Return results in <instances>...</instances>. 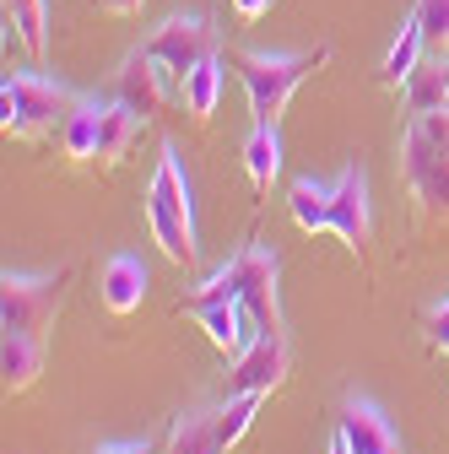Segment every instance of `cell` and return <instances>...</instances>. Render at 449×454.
<instances>
[{"instance_id": "cell-1", "label": "cell", "mask_w": 449, "mask_h": 454, "mask_svg": "<svg viewBox=\"0 0 449 454\" xmlns=\"http://www.w3.org/2000/svg\"><path fill=\"white\" fill-rule=\"evenodd\" d=\"M146 222H152L157 249L174 260V265H195V260H201L190 174H185V162H179V146H174V141H162L157 174H152V190H146Z\"/></svg>"}, {"instance_id": "cell-2", "label": "cell", "mask_w": 449, "mask_h": 454, "mask_svg": "<svg viewBox=\"0 0 449 454\" xmlns=\"http://www.w3.org/2000/svg\"><path fill=\"white\" fill-rule=\"evenodd\" d=\"M325 60H330V43H319L309 54H293V49H239L233 66L244 76L255 125H276V120H282V108L293 103V92L303 87V76L319 71Z\"/></svg>"}, {"instance_id": "cell-3", "label": "cell", "mask_w": 449, "mask_h": 454, "mask_svg": "<svg viewBox=\"0 0 449 454\" xmlns=\"http://www.w3.org/2000/svg\"><path fill=\"white\" fill-rule=\"evenodd\" d=\"M71 108H76V92L66 82L38 76V71H17L0 87V130L17 136V141H38L54 125H66Z\"/></svg>"}, {"instance_id": "cell-4", "label": "cell", "mask_w": 449, "mask_h": 454, "mask_svg": "<svg viewBox=\"0 0 449 454\" xmlns=\"http://www.w3.org/2000/svg\"><path fill=\"white\" fill-rule=\"evenodd\" d=\"M60 298H66V270H49V276L6 270L0 276V330L43 335L60 314Z\"/></svg>"}, {"instance_id": "cell-5", "label": "cell", "mask_w": 449, "mask_h": 454, "mask_svg": "<svg viewBox=\"0 0 449 454\" xmlns=\"http://www.w3.org/2000/svg\"><path fill=\"white\" fill-rule=\"evenodd\" d=\"M233 281H239V303L249 309V319L271 335H282V260L271 244H244L233 254Z\"/></svg>"}, {"instance_id": "cell-6", "label": "cell", "mask_w": 449, "mask_h": 454, "mask_svg": "<svg viewBox=\"0 0 449 454\" xmlns=\"http://www.w3.org/2000/svg\"><path fill=\"white\" fill-rule=\"evenodd\" d=\"M152 60L168 71V76H190L206 54H217V27H211V17L206 12H174V17H162L152 33H146V43H141Z\"/></svg>"}, {"instance_id": "cell-7", "label": "cell", "mask_w": 449, "mask_h": 454, "mask_svg": "<svg viewBox=\"0 0 449 454\" xmlns=\"http://www.w3.org/2000/svg\"><path fill=\"white\" fill-rule=\"evenodd\" d=\"M330 233L342 239L352 254H363L374 233V206H368V174L363 162H347L342 179H330Z\"/></svg>"}, {"instance_id": "cell-8", "label": "cell", "mask_w": 449, "mask_h": 454, "mask_svg": "<svg viewBox=\"0 0 449 454\" xmlns=\"http://www.w3.org/2000/svg\"><path fill=\"white\" fill-rule=\"evenodd\" d=\"M293 368V352H288V335H271L260 330L249 347L233 357V373H228V395H271V389H282Z\"/></svg>"}, {"instance_id": "cell-9", "label": "cell", "mask_w": 449, "mask_h": 454, "mask_svg": "<svg viewBox=\"0 0 449 454\" xmlns=\"http://www.w3.org/2000/svg\"><path fill=\"white\" fill-rule=\"evenodd\" d=\"M352 454H406L401 449V433L390 427V417L368 401V395H347L342 401V427H335Z\"/></svg>"}, {"instance_id": "cell-10", "label": "cell", "mask_w": 449, "mask_h": 454, "mask_svg": "<svg viewBox=\"0 0 449 454\" xmlns=\"http://www.w3.org/2000/svg\"><path fill=\"white\" fill-rule=\"evenodd\" d=\"M162 76H168V71L152 60L146 49H130L125 66L114 71V98H120L125 108H136L141 120H152V114L162 108Z\"/></svg>"}, {"instance_id": "cell-11", "label": "cell", "mask_w": 449, "mask_h": 454, "mask_svg": "<svg viewBox=\"0 0 449 454\" xmlns=\"http://www.w3.org/2000/svg\"><path fill=\"white\" fill-rule=\"evenodd\" d=\"M98 298H103V309L108 314H136L141 309V298H146V265H141V254H108L103 260V276H98Z\"/></svg>"}, {"instance_id": "cell-12", "label": "cell", "mask_w": 449, "mask_h": 454, "mask_svg": "<svg viewBox=\"0 0 449 454\" xmlns=\"http://www.w3.org/2000/svg\"><path fill=\"white\" fill-rule=\"evenodd\" d=\"M449 152V108H433V114H412V125L401 136V179L412 184L433 157Z\"/></svg>"}, {"instance_id": "cell-13", "label": "cell", "mask_w": 449, "mask_h": 454, "mask_svg": "<svg viewBox=\"0 0 449 454\" xmlns=\"http://www.w3.org/2000/svg\"><path fill=\"white\" fill-rule=\"evenodd\" d=\"M195 319H201V330H206V340L222 352V357H239L249 340L260 335V325L249 319V309L244 303H211V309H195Z\"/></svg>"}, {"instance_id": "cell-14", "label": "cell", "mask_w": 449, "mask_h": 454, "mask_svg": "<svg viewBox=\"0 0 449 454\" xmlns=\"http://www.w3.org/2000/svg\"><path fill=\"white\" fill-rule=\"evenodd\" d=\"M103 114H108V98H76L71 120L60 125V146L71 162H98L103 152Z\"/></svg>"}, {"instance_id": "cell-15", "label": "cell", "mask_w": 449, "mask_h": 454, "mask_svg": "<svg viewBox=\"0 0 449 454\" xmlns=\"http://www.w3.org/2000/svg\"><path fill=\"white\" fill-rule=\"evenodd\" d=\"M0 373H6V389H12V395L33 389L38 373H43V335L6 330V340H0Z\"/></svg>"}, {"instance_id": "cell-16", "label": "cell", "mask_w": 449, "mask_h": 454, "mask_svg": "<svg viewBox=\"0 0 449 454\" xmlns=\"http://www.w3.org/2000/svg\"><path fill=\"white\" fill-rule=\"evenodd\" d=\"M162 454H222L217 449V411H206V406L179 411L174 427H168V449Z\"/></svg>"}, {"instance_id": "cell-17", "label": "cell", "mask_w": 449, "mask_h": 454, "mask_svg": "<svg viewBox=\"0 0 449 454\" xmlns=\"http://www.w3.org/2000/svg\"><path fill=\"white\" fill-rule=\"evenodd\" d=\"M244 174H249V184L260 195L271 190L276 174H282V130H276V125H255L249 130V141H244Z\"/></svg>"}, {"instance_id": "cell-18", "label": "cell", "mask_w": 449, "mask_h": 454, "mask_svg": "<svg viewBox=\"0 0 449 454\" xmlns=\"http://www.w3.org/2000/svg\"><path fill=\"white\" fill-rule=\"evenodd\" d=\"M401 92H406V108H412V114L449 108V60H444V54H438V60H422Z\"/></svg>"}, {"instance_id": "cell-19", "label": "cell", "mask_w": 449, "mask_h": 454, "mask_svg": "<svg viewBox=\"0 0 449 454\" xmlns=\"http://www.w3.org/2000/svg\"><path fill=\"white\" fill-rule=\"evenodd\" d=\"M422 49H428V33H422L417 17H406L401 33H396V43H390V54H384V82H390V87H406L412 71L422 66Z\"/></svg>"}, {"instance_id": "cell-20", "label": "cell", "mask_w": 449, "mask_h": 454, "mask_svg": "<svg viewBox=\"0 0 449 454\" xmlns=\"http://www.w3.org/2000/svg\"><path fill=\"white\" fill-rule=\"evenodd\" d=\"M141 114L136 108H125L120 98L108 103V114H103V152H98V162L103 168H114V162H125V152L136 146V136H141Z\"/></svg>"}, {"instance_id": "cell-21", "label": "cell", "mask_w": 449, "mask_h": 454, "mask_svg": "<svg viewBox=\"0 0 449 454\" xmlns=\"http://www.w3.org/2000/svg\"><path fill=\"white\" fill-rule=\"evenodd\" d=\"M288 211L303 233H330V184L319 179H293L288 190Z\"/></svg>"}, {"instance_id": "cell-22", "label": "cell", "mask_w": 449, "mask_h": 454, "mask_svg": "<svg viewBox=\"0 0 449 454\" xmlns=\"http://www.w3.org/2000/svg\"><path fill=\"white\" fill-rule=\"evenodd\" d=\"M6 33H17L28 43L33 60L49 54V6L43 0H6Z\"/></svg>"}, {"instance_id": "cell-23", "label": "cell", "mask_w": 449, "mask_h": 454, "mask_svg": "<svg viewBox=\"0 0 449 454\" xmlns=\"http://www.w3.org/2000/svg\"><path fill=\"white\" fill-rule=\"evenodd\" d=\"M179 92H185V108L195 114V120H211L217 98H222V54H206V60L179 82Z\"/></svg>"}, {"instance_id": "cell-24", "label": "cell", "mask_w": 449, "mask_h": 454, "mask_svg": "<svg viewBox=\"0 0 449 454\" xmlns=\"http://www.w3.org/2000/svg\"><path fill=\"white\" fill-rule=\"evenodd\" d=\"M271 401V395H228V401L217 406V449L228 454L249 427H255V417H260V406Z\"/></svg>"}, {"instance_id": "cell-25", "label": "cell", "mask_w": 449, "mask_h": 454, "mask_svg": "<svg viewBox=\"0 0 449 454\" xmlns=\"http://www.w3.org/2000/svg\"><path fill=\"white\" fill-rule=\"evenodd\" d=\"M412 195H417V206L428 211V216H449V152L444 157H433L422 174L406 184Z\"/></svg>"}, {"instance_id": "cell-26", "label": "cell", "mask_w": 449, "mask_h": 454, "mask_svg": "<svg viewBox=\"0 0 449 454\" xmlns=\"http://www.w3.org/2000/svg\"><path fill=\"white\" fill-rule=\"evenodd\" d=\"M211 303H239V281H233V260L228 265H217L195 293H185V309L195 314V309H211Z\"/></svg>"}, {"instance_id": "cell-27", "label": "cell", "mask_w": 449, "mask_h": 454, "mask_svg": "<svg viewBox=\"0 0 449 454\" xmlns=\"http://www.w3.org/2000/svg\"><path fill=\"white\" fill-rule=\"evenodd\" d=\"M412 17L422 22V33H428V49H449V0H417L412 6Z\"/></svg>"}, {"instance_id": "cell-28", "label": "cell", "mask_w": 449, "mask_h": 454, "mask_svg": "<svg viewBox=\"0 0 449 454\" xmlns=\"http://www.w3.org/2000/svg\"><path fill=\"white\" fill-rule=\"evenodd\" d=\"M422 330H428V347L449 352V298H433L428 314H422Z\"/></svg>"}, {"instance_id": "cell-29", "label": "cell", "mask_w": 449, "mask_h": 454, "mask_svg": "<svg viewBox=\"0 0 449 454\" xmlns=\"http://www.w3.org/2000/svg\"><path fill=\"white\" fill-rule=\"evenodd\" d=\"M92 454H157L152 438H130V443H98Z\"/></svg>"}, {"instance_id": "cell-30", "label": "cell", "mask_w": 449, "mask_h": 454, "mask_svg": "<svg viewBox=\"0 0 449 454\" xmlns=\"http://www.w3.org/2000/svg\"><path fill=\"white\" fill-rule=\"evenodd\" d=\"M276 6V0H233V12H239V22H260L265 12Z\"/></svg>"}, {"instance_id": "cell-31", "label": "cell", "mask_w": 449, "mask_h": 454, "mask_svg": "<svg viewBox=\"0 0 449 454\" xmlns=\"http://www.w3.org/2000/svg\"><path fill=\"white\" fill-rule=\"evenodd\" d=\"M146 6V0H98V12H108V17H136Z\"/></svg>"}, {"instance_id": "cell-32", "label": "cell", "mask_w": 449, "mask_h": 454, "mask_svg": "<svg viewBox=\"0 0 449 454\" xmlns=\"http://www.w3.org/2000/svg\"><path fill=\"white\" fill-rule=\"evenodd\" d=\"M330 454H352V449H347V443H342V438H335V443H330Z\"/></svg>"}]
</instances>
